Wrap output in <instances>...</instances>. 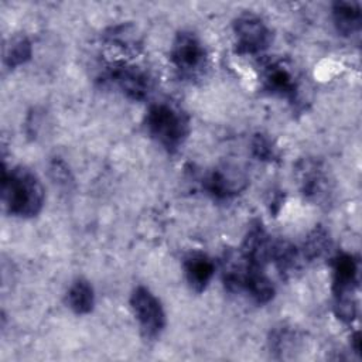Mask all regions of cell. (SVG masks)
<instances>
[{"mask_svg":"<svg viewBox=\"0 0 362 362\" xmlns=\"http://www.w3.org/2000/svg\"><path fill=\"white\" fill-rule=\"evenodd\" d=\"M107 78L122 90L123 95L133 100H144L153 89L151 76L136 65H113L107 71Z\"/></svg>","mask_w":362,"mask_h":362,"instance_id":"8","label":"cell"},{"mask_svg":"<svg viewBox=\"0 0 362 362\" xmlns=\"http://www.w3.org/2000/svg\"><path fill=\"white\" fill-rule=\"evenodd\" d=\"M33 54L31 42L25 35H14L4 47V64L8 68H16L25 64Z\"/></svg>","mask_w":362,"mask_h":362,"instance_id":"14","label":"cell"},{"mask_svg":"<svg viewBox=\"0 0 362 362\" xmlns=\"http://www.w3.org/2000/svg\"><path fill=\"white\" fill-rule=\"evenodd\" d=\"M184 273L189 287L201 293L209 284L215 273V264L205 253L194 252L184 259Z\"/></svg>","mask_w":362,"mask_h":362,"instance_id":"10","label":"cell"},{"mask_svg":"<svg viewBox=\"0 0 362 362\" xmlns=\"http://www.w3.org/2000/svg\"><path fill=\"white\" fill-rule=\"evenodd\" d=\"M130 304L146 338H157L165 327V313L160 300L143 286L133 290Z\"/></svg>","mask_w":362,"mask_h":362,"instance_id":"6","label":"cell"},{"mask_svg":"<svg viewBox=\"0 0 362 362\" xmlns=\"http://www.w3.org/2000/svg\"><path fill=\"white\" fill-rule=\"evenodd\" d=\"M332 20L337 31L349 37L359 33L362 25L361 4L356 1H337L332 4Z\"/></svg>","mask_w":362,"mask_h":362,"instance_id":"12","label":"cell"},{"mask_svg":"<svg viewBox=\"0 0 362 362\" xmlns=\"http://www.w3.org/2000/svg\"><path fill=\"white\" fill-rule=\"evenodd\" d=\"M148 134L168 153L177 151L189 133V119L171 102L153 103L146 115Z\"/></svg>","mask_w":362,"mask_h":362,"instance_id":"2","label":"cell"},{"mask_svg":"<svg viewBox=\"0 0 362 362\" xmlns=\"http://www.w3.org/2000/svg\"><path fill=\"white\" fill-rule=\"evenodd\" d=\"M301 189L303 194L318 204L329 199V182L324 170L315 163H305L301 170Z\"/></svg>","mask_w":362,"mask_h":362,"instance_id":"11","label":"cell"},{"mask_svg":"<svg viewBox=\"0 0 362 362\" xmlns=\"http://www.w3.org/2000/svg\"><path fill=\"white\" fill-rule=\"evenodd\" d=\"M300 249L305 262H311L321 257L329 249V238L324 229H314Z\"/></svg>","mask_w":362,"mask_h":362,"instance_id":"15","label":"cell"},{"mask_svg":"<svg viewBox=\"0 0 362 362\" xmlns=\"http://www.w3.org/2000/svg\"><path fill=\"white\" fill-rule=\"evenodd\" d=\"M66 303L76 314H88L95 304L93 288L85 279L75 280L66 293Z\"/></svg>","mask_w":362,"mask_h":362,"instance_id":"13","label":"cell"},{"mask_svg":"<svg viewBox=\"0 0 362 362\" xmlns=\"http://www.w3.org/2000/svg\"><path fill=\"white\" fill-rule=\"evenodd\" d=\"M252 153L262 161H273L277 157V151L272 140L264 134H255L252 139Z\"/></svg>","mask_w":362,"mask_h":362,"instance_id":"16","label":"cell"},{"mask_svg":"<svg viewBox=\"0 0 362 362\" xmlns=\"http://www.w3.org/2000/svg\"><path fill=\"white\" fill-rule=\"evenodd\" d=\"M204 185L214 198L229 199L246 188L247 177L235 165H222L205 178Z\"/></svg>","mask_w":362,"mask_h":362,"instance_id":"9","label":"cell"},{"mask_svg":"<svg viewBox=\"0 0 362 362\" xmlns=\"http://www.w3.org/2000/svg\"><path fill=\"white\" fill-rule=\"evenodd\" d=\"M171 62L181 75L192 78L206 66V51L199 38L191 31H181L173 41Z\"/></svg>","mask_w":362,"mask_h":362,"instance_id":"5","label":"cell"},{"mask_svg":"<svg viewBox=\"0 0 362 362\" xmlns=\"http://www.w3.org/2000/svg\"><path fill=\"white\" fill-rule=\"evenodd\" d=\"M260 81L264 90L297 103L300 98V82L294 69L281 59H272L262 64Z\"/></svg>","mask_w":362,"mask_h":362,"instance_id":"7","label":"cell"},{"mask_svg":"<svg viewBox=\"0 0 362 362\" xmlns=\"http://www.w3.org/2000/svg\"><path fill=\"white\" fill-rule=\"evenodd\" d=\"M233 33L239 54L255 55L263 52L273 40L269 25L253 13L240 14L233 23Z\"/></svg>","mask_w":362,"mask_h":362,"instance_id":"4","label":"cell"},{"mask_svg":"<svg viewBox=\"0 0 362 362\" xmlns=\"http://www.w3.org/2000/svg\"><path fill=\"white\" fill-rule=\"evenodd\" d=\"M358 286V260L348 253L334 259V310L344 322H352L356 317L355 291Z\"/></svg>","mask_w":362,"mask_h":362,"instance_id":"3","label":"cell"},{"mask_svg":"<svg viewBox=\"0 0 362 362\" xmlns=\"http://www.w3.org/2000/svg\"><path fill=\"white\" fill-rule=\"evenodd\" d=\"M1 195L8 214L20 218L35 216L44 205V188L40 178L23 165L3 171Z\"/></svg>","mask_w":362,"mask_h":362,"instance_id":"1","label":"cell"}]
</instances>
